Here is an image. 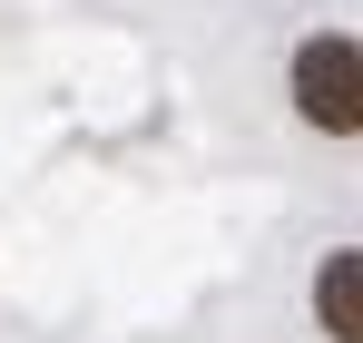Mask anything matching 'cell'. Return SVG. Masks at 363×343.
<instances>
[{"instance_id": "cell-1", "label": "cell", "mask_w": 363, "mask_h": 343, "mask_svg": "<svg viewBox=\"0 0 363 343\" xmlns=\"http://www.w3.org/2000/svg\"><path fill=\"white\" fill-rule=\"evenodd\" d=\"M295 108L324 137H354L363 128V50H354V30H314L295 50Z\"/></svg>"}, {"instance_id": "cell-2", "label": "cell", "mask_w": 363, "mask_h": 343, "mask_svg": "<svg viewBox=\"0 0 363 343\" xmlns=\"http://www.w3.org/2000/svg\"><path fill=\"white\" fill-rule=\"evenodd\" d=\"M314 314H324L334 343H363V255H354V245L324 255V275H314Z\"/></svg>"}]
</instances>
